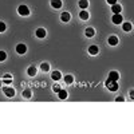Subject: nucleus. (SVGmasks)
Returning a JSON list of instances; mask_svg holds the SVG:
<instances>
[{
    "label": "nucleus",
    "instance_id": "1",
    "mask_svg": "<svg viewBox=\"0 0 134 134\" xmlns=\"http://www.w3.org/2000/svg\"><path fill=\"white\" fill-rule=\"evenodd\" d=\"M106 86L110 91H117L118 90V81H106Z\"/></svg>",
    "mask_w": 134,
    "mask_h": 134
},
{
    "label": "nucleus",
    "instance_id": "2",
    "mask_svg": "<svg viewBox=\"0 0 134 134\" xmlns=\"http://www.w3.org/2000/svg\"><path fill=\"white\" fill-rule=\"evenodd\" d=\"M3 93L5 94V97L12 98V97H15V88L9 87V86H4V87H3Z\"/></svg>",
    "mask_w": 134,
    "mask_h": 134
},
{
    "label": "nucleus",
    "instance_id": "3",
    "mask_svg": "<svg viewBox=\"0 0 134 134\" xmlns=\"http://www.w3.org/2000/svg\"><path fill=\"white\" fill-rule=\"evenodd\" d=\"M18 12H19V15H21V16H28V15H30V9H28L27 5H19Z\"/></svg>",
    "mask_w": 134,
    "mask_h": 134
},
{
    "label": "nucleus",
    "instance_id": "4",
    "mask_svg": "<svg viewBox=\"0 0 134 134\" xmlns=\"http://www.w3.org/2000/svg\"><path fill=\"white\" fill-rule=\"evenodd\" d=\"M16 52L20 54V55L26 54V52H27V46H26L24 43H19L18 46H16Z\"/></svg>",
    "mask_w": 134,
    "mask_h": 134
},
{
    "label": "nucleus",
    "instance_id": "5",
    "mask_svg": "<svg viewBox=\"0 0 134 134\" xmlns=\"http://www.w3.org/2000/svg\"><path fill=\"white\" fill-rule=\"evenodd\" d=\"M111 20H113V23H114V24H121L122 21H124V18H122L121 14H114L113 18H111Z\"/></svg>",
    "mask_w": 134,
    "mask_h": 134
},
{
    "label": "nucleus",
    "instance_id": "6",
    "mask_svg": "<svg viewBox=\"0 0 134 134\" xmlns=\"http://www.w3.org/2000/svg\"><path fill=\"white\" fill-rule=\"evenodd\" d=\"M107 43L110 44V46H117V44L119 43V39H118V36H115V35H111V36H109Z\"/></svg>",
    "mask_w": 134,
    "mask_h": 134
},
{
    "label": "nucleus",
    "instance_id": "7",
    "mask_svg": "<svg viewBox=\"0 0 134 134\" xmlns=\"http://www.w3.org/2000/svg\"><path fill=\"white\" fill-rule=\"evenodd\" d=\"M118 79H119V74H118V71H110L107 81H118Z\"/></svg>",
    "mask_w": 134,
    "mask_h": 134
},
{
    "label": "nucleus",
    "instance_id": "8",
    "mask_svg": "<svg viewBox=\"0 0 134 134\" xmlns=\"http://www.w3.org/2000/svg\"><path fill=\"white\" fill-rule=\"evenodd\" d=\"M98 52H99V48H98V46H95V44L88 47V54L90 55H97Z\"/></svg>",
    "mask_w": 134,
    "mask_h": 134
},
{
    "label": "nucleus",
    "instance_id": "9",
    "mask_svg": "<svg viewBox=\"0 0 134 134\" xmlns=\"http://www.w3.org/2000/svg\"><path fill=\"white\" fill-rule=\"evenodd\" d=\"M94 34H95V31H94L93 27H87L86 31H85V35H86L87 38H93V36H94Z\"/></svg>",
    "mask_w": 134,
    "mask_h": 134
},
{
    "label": "nucleus",
    "instance_id": "10",
    "mask_svg": "<svg viewBox=\"0 0 134 134\" xmlns=\"http://www.w3.org/2000/svg\"><path fill=\"white\" fill-rule=\"evenodd\" d=\"M111 11H113L114 14H121V11H122V7L118 4V3H115V4H113L111 5Z\"/></svg>",
    "mask_w": 134,
    "mask_h": 134
},
{
    "label": "nucleus",
    "instance_id": "11",
    "mask_svg": "<svg viewBox=\"0 0 134 134\" xmlns=\"http://www.w3.org/2000/svg\"><path fill=\"white\" fill-rule=\"evenodd\" d=\"M47 35V32H46V30H44V28H38L36 30V36L38 38H44V36H46Z\"/></svg>",
    "mask_w": 134,
    "mask_h": 134
},
{
    "label": "nucleus",
    "instance_id": "12",
    "mask_svg": "<svg viewBox=\"0 0 134 134\" xmlns=\"http://www.w3.org/2000/svg\"><path fill=\"white\" fill-rule=\"evenodd\" d=\"M122 28H124V31H125V32H130V31H131V28H133V26H131L130 21H125V23L122 24Z\"/></svg>",
    "mask_w": 134,
    "mask_h": 134
},
{
    "label": "nucleus",
    "instance_id": "13",
    "mask_svg": "<svg viewBox=\"0 0 134 134\" xmlns=\"http://www.w3.org/2000/svg\"><path fill=\"white\" fill-rule=\"evenodd\" d=\"M60 19H62V21L67 23V21H70V19H71V15H70L69 12H63V14L60 15Z\"/></svg>",
    "mask_w": 134,
    "mask_h": 134
},
{
    "label": "nucleus",
    "instance_id": "14",
    "mask_svg": "<svg viewBox=\"0 0 134 134\" xmlns=\"http://www.w3.org/2000/svg\"><path fill=\"white\" fill-rule=\"evenodd\" d=\"M27 74H28L30 76H35V75H36V67H34V66L28 67V70H27Z\"/></svg>",
    "mask_w": 134,
    "mask_h": 134
},
{
    "label": "nucleus",
    "instance_id": "15",
    "mask_svg": "<svg viewBox=\"0 0 134 134\" xmlns=\"http://www.w3.org/2000/svg\"><path fill=\"white\" fill-rule=\"evenodd\" d=\"M51 78L54 81H59L60 78H62V74H60V71H54L52 74H51Z\"/></svg>",
    "mask_w": 134,
    "mask_h": 134
},
{
    "label": "nucleus",
    "instance_id": "16",
    "mask_svg": "<svg viewBox=\"0 0 134 134\" xmlns=\"http://www.w3.org/2000/svg\"><path fill=\"white\" fill-rule=\"evenodd\" d=\"M51 5L54 8H60L62 7V0H51Z\"/></svg>",
    "mask_w": 134,
    "mask_h": 134
},
{
    "label": "nucleus",
    "instance_id": "17",
    "mask_svg": "<svg viewBox=\"0 0 134 134\" xmlns=\"http://www.w3.org/2000/svg\"><path fill=\"white\" fill-rule=\"evenodd\" d=\"M78 5H79V8H82V9H86L88 7V2H87V0H79Z\"/></svg>",
    "mask_w": 134,
    "mask_h": 134
},
{
    "label": "nucleus",
    "instance_id": "18",
    "mask_svg": "<svg viewBox=\"0 0 134 134\" xmlns=\"http://www.w3.org/2000/svg\"><path fill=\"white\" fill-rule=\"evenodd\" d=\"M88 16H90V15H88L87 11H81V12H79V18H81L82 20H87Z\"/></svg>",
    "mask_w": 134,
    "mask_h": 134
},
{
    "label": "nucleus",
    "instance_id": "19",
    "mask_svg": "<svg viewBox=\"0 0 134 134\" xmlns=\"http://www.w3.org/2000/svg\"><path fill=\"white\" fill-rule=\"evenodd\" d=\"M3 82H4V85H9L11 82H12V76H11L9 74H5V75H4Z\"/></svg>",
    "mask_w": 134,
    "mask_h": 134
},
{
    "label": "nucleus",
    "instance_id": "20",
    "mask_svg": "<svg viewBox=\"0 0 134 134\" xmlns=\"http://www.w3.org/2000/svg\"><path fill=\"white\" fill-rule=\"evenodd\" d=\"M64 82H66L67 85H71V83L74 82V76H72V75H64Z\"/></svg>",
    "mask_w": 134,
    "mask_h": 134
},
{
    "label": "nucleus",
    "instance_id": "21",
    "mask_svg": "<svg viewBox=\"0 0 134 134\" xmlns=\"http://www.w3.org/2000/svg\"><path fill=\"white\" fill-rule=\"evenodd\" d=\"M40 69H42V71L47 72V71H50V64L44 62V63H42V64H40Z\"/></svg>",
    "mask_w": 134,
    "mask_h": 134
},
{
    "label": "nucleus",
    "instance_id": "22",
    "mask_svg": "<svg viewBox=\"0 0 134 134\" xmlns=\"http://www.w3.org/2000/svg\"><path fill=\"white\" fill-rule=\"evenodd\" d=\"M23 97H24V98H27V99H28V98H31V97H32V91L30 90V88H26V90L23 91Z\"/></svg>",
    "mask_w": 134,
    "mask_h": 134
},
{
    "label": "nucleus",
    "instance_id": "23",
    "mask_svg": "<svg viewBox=\"0 0 134 134\" xmlns=\"http://www.w3.org/2000/svg\"><path fill=\"white\" fill-rule=\"evenodd\" d=\"M58 94H59V98H60V99H66V98H67V91L63 90V88H60V91H59Z\"/></svg>",
    "mask_w": 134,
    "mask_h": 134
},
{
    "label": "nucleus",
    "instance_id": "24",
    "mask_svg": "<svg viewBox=\"0 0 134 134\" xmlns=\"http://www.w3.org/2000/svg\"><path fill=\"white\" fill-rule=\"evenodd\" d=\"M60 88H62L60 85H54V86H52V91H54V93H59Z\"/></svg>",
    "mask_w": 134,
    "mask_h": 134
},
{
    "label": "nucleus",
    "instance_id": "25",
    "mask_svg": "<svg viewBox=\"0 0 134 134\" xmlns=\"http://www.w3.org/2000/svg\"><path fill=\"white\" fill-rule=\"evenodd\" d=\"M5 59H7V54L4 51H0V62H3Z\"/></svg>",
    "mask_w": 134,
    "mask_h": 134
},
{
    "label": "nucleus",
    "instance_id": "26",
    "mask_svg": "<svg viewBox=\"0 0 134 134\" xmlns=\"http://www.w3.org/2000/svg\"><path fill=\"white\" fill-rule=\"evenodd\" d=\"M5 28H7L5 23H3V21H0V32H4V31H5Z\"/></svg>",
    "mask_w": 134,
    "mask_h": 134
},
{
    "label": "nucleus",
    "instance_id": "27",
    "mask_svg": "<svg viewBox=\"0 0 134 134\" xmlns=\"http://www.w3.org/2000/svg\"><path fill=\"white\" fill-rule=\"evenodd\" d=\"M124 100H125V99L122 98V97H117V98H115V102H124Z\"/></svg>",
    "mask_w": 134,
    "mask_h": 134
},
{
    "label": "nucleus",
    "instance_id": "28",
    "mask_svg": "<svg viewBox=\"0 0 134 134\" xmlns=\"http://www.w3.org/2000/svg\"><path fill=\"white\" fill-rule=\"evenodd\" d=\"M107 3L113 5V4H115V3H117V0H107Z\"/></svg>",
    "mask_w": 134,
    "mask_h": 134
}]
</instances>
